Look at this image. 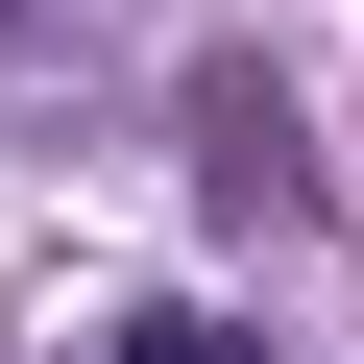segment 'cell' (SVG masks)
<instances>
[{"label": "cell", "mask_w": 364, "mask_h": 364, "mask_svg": "<svg viewBox=\"0 0 364 364\" xmlns=\"http://www.w3.org/2000/svg\"><path fill=\"white\" fill-rule=\"evenodd\" d=\"M122 364H267L243 316H122Z\"/></svg>", "instance_id": "6da1fadb"}]
</instances>
